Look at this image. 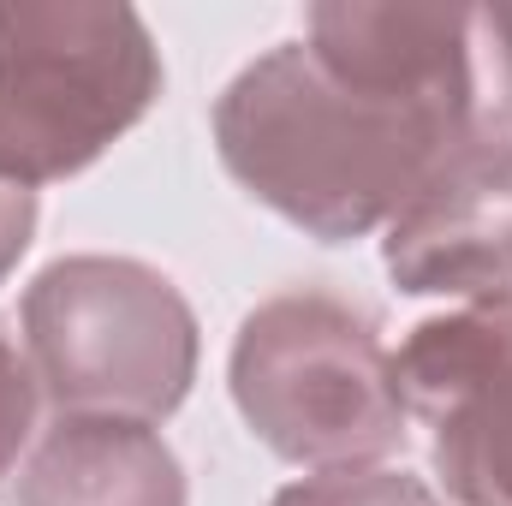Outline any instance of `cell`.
<instances>
[{
  "label": "cell",
  "instance_id": "obj_1",
  "mask_svg": "<svg viewBox=\"0 0 512 506\" xmlns=\"http://www.w3.org/2000/svg\"><path fill=\"white\" fill-rule=\"evenodd\" d=\"M483 114L465 96H411L322 66L304 36L262 48L215 96V155L239 191L316 245L387 233L435 161Z\"/></svg>",
  "mask_w": 512,
  "mask_h": 506
},
{
  "label": "cell",
  "instance_id": "obj_2",
  "mask_svg": "<svg viewBox=\"0 0 512 506\" xmlns=\"http://www.w3.org/2000/svg\"><path fill=\"white\" fill-rule=\"evenodd\" d=\"M227 387L256 441L298 471H370L405 447L382 322L322 286L262 298L233 334Z\"/></svg>",
  "mask_w": 512,
  "mask_h": 506
},
{
  "label": "cell",
  "instance_id": "obj_3",
  "mask_svg": "<svg viewBox=\"0 0 512 506\" xmlns=\"http://www.w3.org/2000/svg\"><path fill=\"white\" fill-rule=\"evenodd\" d=\"M161 48L131 6L0 0V179L42 191L96 167L161 102Z\"/></svg>",
  "mask_w": 512,
  "mask_h": 506
},
{
  "label": "cell",
  "instance_id": "obj_4",
  "mask_svg": "<svg viewBox=\"0 0 512 506\" xmlns=\"http://www.w3.org/2000/svg\"><path fill=\"white\" fill-rule=\"evenodd\" d=\"M24 358L54 417L167 423L197 381V310L137 256H60L18 304Z\"/></svg>",
  "mask_w": 512,
  "mask_h": 506
},
{
  "label": "cell",
  "instance_id": "obj_5",
  "mask_svg": "<svg viewBox=\"0 0 512 506\" xmlns=\"http://www.w3.org/2000/svg\"><path fill=\"white\" fill-rule=\"evenodd\" d=\"M393 370L453 506H512V292L417 322Z\"/></svg>",
  "mask_w": 512,
  "mask_h": 506
},
{
  "label": "cell",
  "instance_id": "obj_6",
  "mask_svg": "<svg viewBox=\"0 0 512 506\" xmlns=\"http://www.w3.org/2000/svg\"><path fill=\"white\" fill-rule=\"evenodd\" d=\"M387 280L411 298L512 292V114L483 108L382 233Z\"/></svg>",
  "mask_w": 512,
  "mask_h": 506
},
{
  "label": "cell",
  "instance_id": "obj_7",
  "mask_svg": "<svg viewBox=\"0 0 512 506\" xmlns=\"http://www.w3.org/2000/svg\"><path fill=\"white\" fill-rule=\"evenodd\" d=\"M12 477L6 506H191L179 453L131 417H54Z\"/></svg>",
  "mask_w": 512,
  "mask_h": 506
},
{
  "label": "cell",
  "instance_id": "obj_8",
  "mask_svg": "<svg viewBox=\"0 0 512 506\" xmlns=\"http://www.w3.org/2000/svg\"><path fill=\"white\" fill-rule=\"evenodd\" d=\"M268 506H435L423 477H405V471H316L304 483H286Z\"/></svg>",
  "mask_w": 512,
  "mask_h": 506
},
{
  "label": "cell",
  "instance_id": "obj_9",
  "mask_svg": "<svg viewBox=\"0 0 512 506\" xmlns=\"http://www.w3.org/2000/svg\"><path fill=\"white\" fill-rule=\"evenodd\" d=\"M36 411H42V387L24 358V340H12L0 322V483L24 465L36 441Z\"/></svg>",
  "mask_w": 512,
  "mask_h": 506
},
{
  "label": "cell",
  "instance_id": "obj_10",
  "mask_svg": "<svg viewBox=\"0 0 512 506\" xmlns=\"http://www.w3.org/2000/svg\"><path fill=\"white\" fill-rule=\"evenodd\" d=\"M30 239H36V191L0 179V280L24 262Z\"/></svg>",
  "mask_w": 512,
  "mask_h": 506
},
{
  "label": "cell",
  "instance_id": "obj_11",
  "mask_svg": "<svg viewBox=\"0 0 512 506\" xmlns=\"http://www.w3.org/2000/svg\"><path fill=\"white\" fill-rule=\"evenodd\" d=\"M489 12V48H495V66H501V90L512 102V6H483Z\"/></svg>",
  "mask_w": 512,
  "mask_h": 506
},
{
  "label": "cell",
  "instance_id": "obj_12",
  "mask_svg": "<svg viewBox=\"0 0 512 506\" xmlns=\"http://www.w3.org/2000/svg\"><path fill=\"white\" fill-rule=\"evenodd\" d=\"M435 506H441V501H435Z\"/></svg>",
  "mask_w": 512,
  "mask_h": 506
}]
</instances>
